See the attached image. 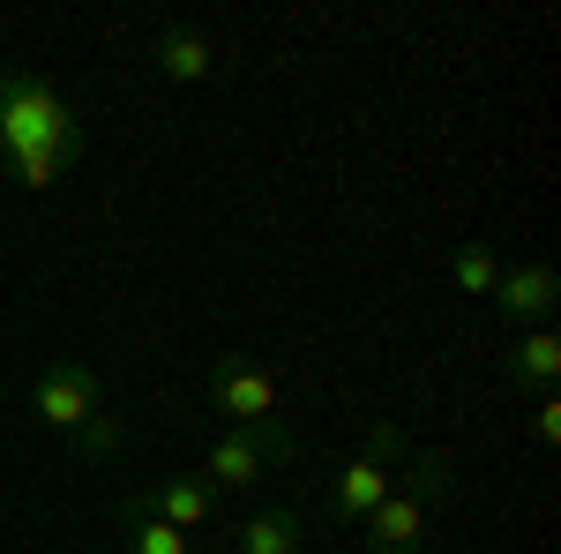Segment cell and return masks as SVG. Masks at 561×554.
I'll return each mask as SVG.
<instances>
[{"instance_id": "5b68a950", "label": "cell", "mask_w": 561, "mask_h": 554, "mask_svg": "<svg viewBox=\"0 0 561 554\" xmlns=\"http://www.w3.org/2000/svg\"><path fill=\"white\" fill-rule=\"evenodd\" d=\"M31 412H38L53 434L83 442L90 427L105 420V389H98V375H90L83 360H53L38 383H31Z\"/></svg>"}, {"instance_id": "30bf717a", "label": "cell", "mask_w": 561, "mask_h": 554, "mask_svg": "<svg viewBox=\"0 0 561 554\" xmlns=\"http://www.w3.org/2000/svg\"><path fill=\"white\" fill-rule=\"evenodd\" d=\"M510 375H517V383H531V389H554L561 383V338L547 330V323H539L531 338L510 344Z\"/></svg>"}, {"instance_id": "8fae6325", "label": "cell", "mask_w": 561, "mask_h": 554, "mask_svg": "<svg viewBox=\"0 0 561 554\" xmlns=\"http://www.w3.org/2000/svg\"><path fill=\"white\" fill-rule=\"evenodd\" d=\"M232 554H300V517L293 510H262L240 524V540H232Z\"/></svg>"}, {"instance_id": "7a4b0ae2", "label": "cell", "mask_w": 561, "mask_h": 554, "mask_svg": "<svg viewBox=\"0 0 561 554\" xmlns=\"http://www.w3.org/2000/svg\"><path fill=\"white\" fill-rule=\"evenodd\" d=\"M442 487H449V457H434V450H427V457H412V465L397 472V487L375 502V517L359 524V532H367V554H420Z\"/></svg>"}, {"instance_id": "ba28073f", "label": "cell", "mask_w": 561, "mask_h": 554, "mask_svg": "<svg viewBox=\"0 0 561 554\" xmlns=\"http://www.w3.org/2000/svg\"><path fill=\"white\" fill-rule=\"evenodd\" d=\"M554 299H561L554 262H517V270L494 278V315H502V323H547Z\"/></svg>"}, {"instance_id": "9c48e42d", "label": "cell", "mask_w": 561, "mask_h": 554, "mask_svg": "<svg viewBox=\"0 0 561 554\" xmlns=\"http://www.w3.org/2000/svg\"><path fill=\"white\" fill-rule=\"evenodd\" d=\"M150 60H158V76H165V83H210L225 53H217V38L203 31V23H165L158 45H150Z\"/></svg>"}, {"instance_id": "4fadbf2b", "label": "cell", "mask_w": 561, "mask_h": 554, "mask_svg": "<svg viewBox=\"0 0 561 554\" xmlns=\"http://www.w3.org/2000/svg\"><path fill=\"white\" fill-rule=\"evenodd\" d=\"M449 278H457V293L472 299H494V278H502V262H494V248H457V262H449Z\"/></svg>"}, {"instance_id": "5bb4252c", "label": "cell", "mask_w": 561, "mask_h": 554, "mask_svg": "<svg viewBox=\"0 0 561 554\" xmlns=\"http://www.w3.org/2000/svg\"><path fill=\"white\" fill-rule=\"evenodd\" d=\"M531 427H539V442H561V397H554V389L539 397V420H531Z\"/></svg>"}, {"instance_id": "6da1fadb", "label": "cell", "mask_w": 561, "mask_h": 554, "mask_svg": "<svg viewBox=\"0 0 561 554\" xmlns=\"http://www.w3.org/2000/svg\"><path fill=\"white\" fill-rule=\"evenodd\" d=\"M0 150L23 188H53L83 158V121L60 90L31 68H0Z\"/></svg>"}, {"instance_id": "7c38bea8", "label": "cell", "mask_w": 561, "mask_h": 554, "mask_svg": "<svg viewBox=\"0 0 561 554\" xmlns=\"http://www.w3.org/2000/svg\"><path fill=\"white\" fill-rule=\"evenodd\" d=\"M121 554H195V540L173 532V524H158V517H135L128 510V540H121Z\"/></svg>"}, {"instance_id": "3957f363", "label": "cell", "mask_w": 561, "mask_h": 554, "mask_svg": "<svg viewBox=\"0 0 561 554\" xmlns=\"http://www.w3.org/2000/svg\"><path fill=\"white\" fill-rule=\"evenodd\" d=\"M412 465V442H404V427L397 420H375V434H367V450L345 465V479H337V495H330V510L345 517V524H367L375 517V502H382L389 487H397V472Z\"/></svg>"}, {"instance_id": "277c9868", "label": "cell", "mask_w": 561, "mask_h": 554, "mask_svg": "<svg viewBox=\"0 0 561 554\" xmlns=\"http://www.w3.org/2000/svg\"><path fill=\"white\" fill-rule=\"evenodd\" d=\"M270 465H293V434L285 420H262V427H225L210 442V465H203V487L225 495V487H255Z\"/></svg>"}, {"instance_id": "8992f818", "label": "cell", "mask_w": 561, "mask_h": 554, "mask_svg": "<svg viewBox=\"0 0 561 554\" xmlns=\"http://www.w3.org/2000/svg\"><path fill=\"white\" fill-rule=\"evenodd\" d=\"M210 405H217V420H232V427L277 420V375H270L262 360H217Z\"/></svg>"}, {"instance_id": "52a82bcc", "label": "cell", "mask_w": 561, "mask_h": 554, "mask_svg": "<svg viewBox=\"0 0 561 554\" xmlns=\"http://www.w3.org/2000/svg\"><path fill=\"white\" fill-rule=\"evenodd\" d=\"M128 510L135 517H158V524H173V532H195V524H210V517H217V495L195 479V472H165V479L135 487Z\"/></svg>"}]
</instances>
